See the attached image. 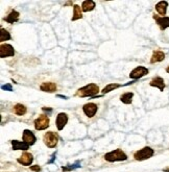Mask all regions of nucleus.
I'll list each match as a JSON object with an SVG mask.
<instances>
[{
	"instance_id": "22",
	"label": "nucleus",
	"mask_w": 169,
	"mask_h": 172,
	"mask_svg": "<svg viewBox=\"0 0 169 172\" xmlns=\"http://www.w3.org/2000/svg\"><path fill=\"white\" fill-rule=\"evenodd\" d=\"M81 18H83V9H81V7L79 6V5L75 4L74 6H73V16H72V18H71V20L76 21Z\"/></svg>"
},
{
	"instance_id": "7",
	"label": "nucleus",
	"mask_w": 169,
	"mask_h": 172,
	"mask_svg": "<svg viewBox=\"0 0 169 172\" xmlns=\"http://www.w3.org/2000/svg\"><path fill=\"white\" fill-rule=\"evenodd\" d=\"M40 90L42 92H45V93H54L58 90V86H56V83L51 81H42L39 86Z\"/></svg>"
},
{
	"instance_id": "14",
	"label": "nucleus",
	"mask_w": 169,
	"mask_h": 172,
	"mask_svg": "<svg viewBox=\"0 0 169 172\" xmlns=\"http://www.w3.org/2000/svg\"><path fill=\"white\" fill-rule=\"evenodd\" d=\"M153 19L156 20L157 24L160 26V28L162 29V30H164V29L169 27V17H167V16H165V17H160V16H158V15H153Z\"/></svg>"
},
{
	"instance_id": "20",
	"label": "nucleus",
	"mask_w": 169,
	"mask_h": 172,
	"mask_svg": "<svg viewBox=\"0 0 169 172\" xmlns=\"http://www.w3.org/2000/svg\"><path fill=\"white\" fill-rule=\"evenodd\" d=\"M95 5H96L95 4V1H93V0H85V1H83V3H81V9H83V12H85V13L91 12L95 9Z\"/></svg>"
},
{
	"instance_id": "15",
	"label": "nucleus",
	"mask_w": 169,
	"mask_h": 172,
	"mask_svg": "<svg viewBox=\"0 0 169 172\" xmlns=\"http://www.w3.org/2000/svg\"><path fill=\"white\" fill-rule=\"evenodd\" d=\"M12 112L16 116H24L27 113V107L26 105L22 104V103H16V104H14Z\"/></svg>"
},
{
	"instance_id": "12",
	"label": "nucleus",
	"mask_w": 169,
	"mask_h": 172,
	"mask_svg": "<svg viewBox=\"0 0 169 172\" xmlns=\"http://www.w3.org/2000/svg\"><path fill=\"white\" fill-rule=\"evenodd\" d=\"M17 162L23 166H30L32 162H34V156L29 152H24V153L21 154L20 158H18Z\"/></svg>"
},
{
	"instance_id": "10",
	"label": "nucleus",
	"mask_w": 169,
	"mask_h": 172,
	"mask_svg": "<svg viewBox=\"0 0 169 172\" xmlns=\"http://www.w3.org/2000/svg\"><path fill=\"white\" fill-rule=\"evenodd\" d=\"M68 120H69V118H68V115L66 113H60V114H58L55 119V125L58 130H64V127H65L66 124L68 123Z\"/></svg>"
},
{
	"instance_id": "26",
	"label": "nucleus",
	"mask_w": 169,
	"mask_h": 172,
	"mask_svg": "<svg viewBox=\"0 0 169 172\" xmlns=\"http://www.w3.org/2000/svg\"><path fill=\"white\" fill-rule=\"evenodd\" d=\"M30 170L34 172H40L41 171V167L39 165H34V166H30Z\"/></svg>"
},
{
	"instance_id": "27",
	"label": "nucleus",
	"mask_w": 169,
	"mask_h": 172,
	"mask_svg": "<svg viewBox=\"0 0 169 172\" xmlns=\"http://www.w3.org/2000/svg\"><path fill=\"white\" fill-rule=\"evenodd\" d=\"M1 88H2V90H5V91H9V92L13 91V88H12L11 83H7V85H5V86H2Z\"/></svg>"
},
{
	"instance_id": "30",
	"label": "nucleus",
	"mask_w": 169,
	"mask_h": 172,
	"mask_svg": "<svg viewBox=\"0 0 169 172\" xmlns=\"http://www.w3.org/2000/svg\"><path fill=\"white\" fill-rule=\"evenodd\" d=\"M166 72H167V73H169V66L166 68Z\"/></svg>"
},
{
	"instance_id": "9",
	"label": "nucleus",
	"mask_w": 169,
	"mask_h": 172,
	"mask_svg": "<svg viewBox=\"0 0 169 172\" xmlns=\"http://www.w3.org/2000/svg\"><path fill=\"white\" fill-rule=\"evenodd\" d=\"M14 55H15V49H14V47L12 45L1 44V46H0V58H5Z\"/></svg>"
},
{
	"instance_id": "23",
	"label": "nucleus",
	"mask_w": 169,
	"mask_h": 172,
	"mask_svg": "<svg viewBox=\"0 0 169 172\" xmlns=\"http://www.w3.org/2000/svg\"><path fill=\"white\" fill-rule=\"evenodd\" d=\"M11 39H12V37H11V35H9V31L4 28H1V32H0V42L3 44V42L11 40Z\"/></svg>"
},
{
	"instance_id": "28",
	"label": "nucleus",
	"mask_w": 169,
	"mask_h": 172,
	"mask_svg": "<svg viewBox=\"0 0 169 172\" xmlns=\"http://www.w3.org/2000/svg\"><path fill=\"white\" fill-rule=\"evenodd\" d=\"M54 159H55V153H53V154H52V159L50 160V161H48V164H51L52 162L54 161Z\"/></svg>"
},
{
	"instance_id": "21",
	"label": "nucleus",
	"mask_w": 169,
	"mask_h": 172,
	"mask_svg": "<svg viewBox=\"0 0 169 172\" xmlns=\"http://www.w3.org/2000/svg\"><path fill=\"white\" fill-rule=\"evenodd\" d=\"M133 97H134L133 92H126V93H123L120 96V101L123 102L124 104H131L132 101H133Z\"/></svg>"
},
{
	"instance_id": "18",
	"label": "nucleus",
	"mask_w": 169,
	"mask_h": 172,
	"mask_svg": "<svg viewBox=\"0 0 169 172\" xmlns=\"http://www.w3.org/2000/svg\"><path fill=\"white\" fill-rule=\"evenodd\" d=\"M167 7H168V2L167 1H160V2H158L156 4V9L161 15V17H165L167 12Z\"/></svg>"
},
{
	"instance_id": "2",
	"label": "nucleus",
	"mask_w": 169,
	"mask_h": 172,
	"mask_svg": "<svg viewBox=\"0 0 169 172\" xmlns=\"http://www.w3.org/2000/svg\"><path fill=\"white\" fill-rule=\"evenodd\" d=\"M104 158L106 162H110V163H113V162H122L127 160V155L121 149H115L113 150V151L108 152V153L104 154Z\"/></svg>"
},
{
	"instance_id": "19",
	"label": "nucleus",
	"mask_w": 169,
	"mask_h": 172,
	"mask_svg": "<svg viewBox=\"0 0 169 172\" xmlns=\"http://www.w3.org/2000/svg\"><path fill=\"white\" fill-rule=\"evenodd\" d=\"M19 16H20V14L17 11H11V13L6 17H4V21H6L9 24H13V23L17 22L19 20Z\"/></svg>"
},
{
	"instance_id": "4",
	"label": "nucleus",
	"mask_w": 169,
	"mask_h": 172,
	"mask_svg": "<svg viewBox=\"0 0 169 172\" xmlns=\"http://www.w3.org/2000/svg\"><path fill=\"white\" fill-rule=\"evenodd\" d=\"M153 154H155V150L149 146H146V147H143L142 149L136 151L134 153V159L140 162L145 161V160L150 159L151 156H153Z\"/></svg>"
},
{
	"instance_id": "13",
	"label": "nucleus",
	"mask_w": 169,
	"mask_h": 172,
	"mask_svg": "<svg viewBox=\"0 0 169 172\" xmlns=\"http://www.w3.org/2000/svg\"><path fill=\"white\" fill-rule=\"evenodd\" d=\"M149 86H150V87L158 88V89L160 90L161 92L164 91L165 87H166L164 79H163L162 77H160V76H156V77H153L152 79L149 81Z\"/></svg>"
},
{
	"instance_id": "25",
	"label": "nucleus",
	"mask_w": 169,
	"mask_h": 172,
	"mask_svg": "<svg viewBox=\"0 0 169 172\" xmlns=\"http://www.w3.org/2000/svg\"><path fill=\"white\" fill-rule=\"evenodd\" d=\"M81 166H77V165H73V166H69V167H62V170L63 171H70V170L74 169V168H78Z\"/></svg>"
},
{
	"instance_id": "3",
	"label": "nucleus",
	"mask_w": 169,
	"mask_h": 172,
	"mask_svg": "<svg viewBox=\"0 0 169 172\" xmlns=\"http://www.w3.org/2000/svg\"><path fill=\"white\" fill-rule=\"evenodd\" d=\"M99 109V105L95 102H88L86 104H83L81 107V113L83 114V116L90 119L95 118V116L97 115V112Z\"/></svg>"
},
{
	"instance_id": "6",
	"label": "nucleus",
	"mask_w": 169,
	"mask_h": 172,
	"mask_svg": "<svg viewBox=\"0 0 169 172\" xmlns=\"http://www.w3.org/2000/svg\"><path fill=\"white\" fill-rule=\"evenodd\" d=\"M43 142L47 147L54 148L59 143V136L54 132H47L43 136Z\"/></svg>"
},
{
	"instance_id": "1",
	"label": "nucleus",
	"mask_w": 169,
	"mask_h": 172,
	"mask_svg": "<svg viewBox=\"0 0 169 172\" xmlns=\"http://www.w3.org/2000/svg\"><path fill=\"white\" fill-rule=\"evenodd\" d=\"M99 92V87L96 83H89L85 87L79 88L75 92V96L77 97H92Z\"/></svg>"
},
{
	"instance_id": "5",
	"label": "nucleus",
	"mask_w": 169,
	"mask_h": 172,
	"mask_svg": "<svg viewBox=\"0 0 169 172\" xmlns=\"http://www.w3.org/2000/svg\"><path fill=\"white\" fill-rule=\"evenodd\" d=\"M50 125V119L48 115L41 114L39 117L34 121V127L36 130H44L49 127Z\"/></svg>"
},
{
	"instance_id": "29",
	"label": "nucleus",
	"mask_w": 169,
	"mask_h": 172,
	"mask_svg": "<svg viewBox=\"0 0 169 172\" xmlns=\"http://www.w3.org/2000/svg\"><path fill=\"white\" fill-rule=\"evenodd\" d=\"M163 171H165V172H169V168H165V169H163Z\"/></svg>"
},
{
	"instance_id": "24",
	"label": "nucleus",
	"mask_w": 169,
	"mask_h": 172,
	"mask_svg": "<svg viewBox=\"0 0 169 172\" xmlns=\"http://www.w3.org/2000/svg\"><path fill=\"white\" fill-rule=\"evenodd\" d=\"M119 87H121V85H119V83H109L108 86H106V87L102 89L101 92H102V94H106L111 91H114L115 89H118Z\"/></svg>"
},
{
	"instance_id": "8",
	"label": "nucleus",
	"mask_w": 169,
	"mask_h": 172,
	"mask_svg": "<svg viewBox=\"0 0 169 172\" xmlns=\"http://www.w3.org/2000/svg\"><path fill=\"white\" fill-rule=\"evenodd\" d=\"M148 73H149V70L147 69V68L139 66V67H136L135 69L129 73V77H131L132 79H139V78L147 75Z\"/></svg>"
},
{
	"instance_id": "16",
	"label": "nucleus",
	"mask_w": 169,
	"mask_h": 172,
	"mask_svg": "<svg viewBox=\"0 0 169 172\" xmlns=\"http://www.w3.org/2000/svg\"><path fill=\"white\" fill-rule=\"evenodd\" d=\"M12 146H13L14 150H27L29 148V145L24 142V141H18V140H13L12 141Z\"/></svg>"
},
{
	"instance_id": "11",
	"label": "nucleus",
	"mask_w": 169,
	"mask_h": 172,
	"mask_svg": "<svg viewBox=\"0 0 169 172\" xmlns=\"http://www.w3.org/2000/svg\"><path fill=\"white\" fill-rule=\"evenodd\" d=\"M22 139L24 142H26L27 144L29 146L34 145L35 143H36L37 141V138L36 136L34 135V132H32V130H24L22 132Z\"/></svg>"
},
{
	"instance_id": "17",
	"label": "nucleus",
	"mask_w": 169,
	"mask_h": 172,
	"mask_svg": "<svg viewBox=\"0 0 169 172\" xmlns=\"http://www.w3.org/2000/svg\"><path fill=\"white\" fill-rule=\"evenodd\" d=\"M165 58V53L161 50H156L153 51L152 55L150 58V64H155V63H160L162 60H164Z\"/></svg>"
}]
</instances>
